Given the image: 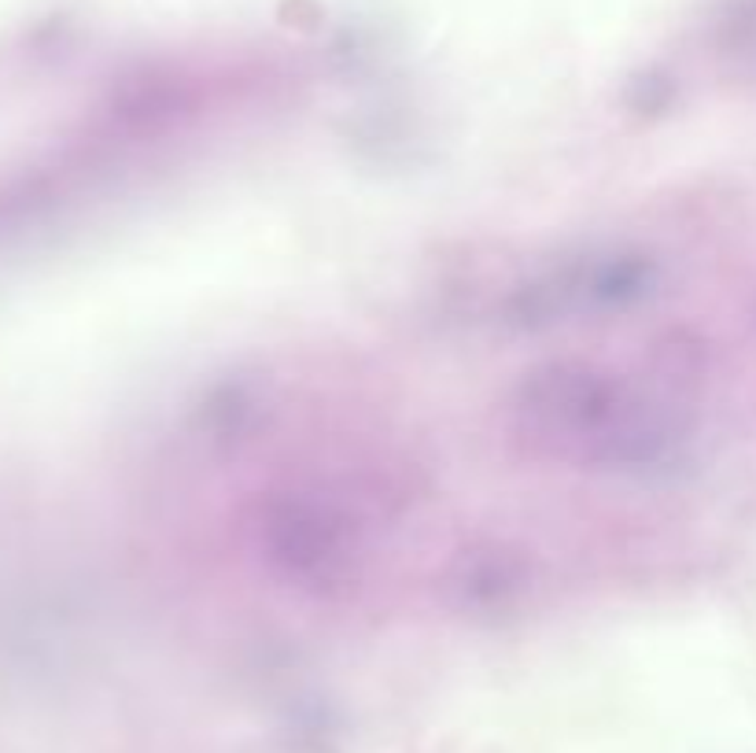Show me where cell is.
<instances>
[{"instance_id":"6da1fadb","label":"cell","mask_w":756,"mask_h":753,"mask_svg":"<svg viewBox=\"0 0 756 753\" xmlns=\"http://www.w3.org/2000/svg\"><path fill=\"white\" fill-rule=\"evenodd\" d=\"M509 414L513 432L531 454L580 469L653 466L679 432L657 388L591 362L531 374Z\"/></svg>"}]
</instances>
